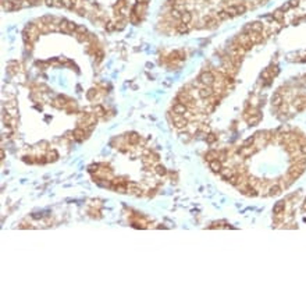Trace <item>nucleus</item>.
Wrapping results in <instances>:
<instances>
[{"label":"nucleus","mask_w":306,"mask_h":308,"mask_svg":"<svg viewBox=\"0 0 306 308\" xmlns=\"http://www.w3.org/2000/svg\"><path fill=\"white\" fill-rule=\"evenodd\" d=\"M199 81H201L203 85H206V86H210V85L214 84L216 77H214L213 73H210V71H203V73L201 74V77H199Z\"/></svg>","instance_id":"obj_1"},{"label":"nucleus","mask_w":306,"mask_h":308,"mask_svg":"<svg viewBox=\"0 0 306 308\" xmlns=\"http://www.w3.org/2000/svg\"><path fill=\"white\" fill-rule=\"evenodd\" d=\"M173 123H174V127L178 128V130L185 128L186 126H188V120H186L184 116H181V114H174V113H173Z\"/></svg>","instance_id":"obj_2"},{"label":"nucleus","mask_w":306,"mask_h":308,"mask_svg":"<svg viewBox=\"0 0 306 308\" xmlns=\"http://www.w3.org/2000/svg\"><path fill=\"white\" fill-rule=\"evenodd\" d=\"M173 113L174 114H181V116H185V113H188V106L181 103V102H175L173 105Z\"/></svg>","instance_id":"obj_3"},{"label":"nucleus","mask_w":306,"mask_h":308,"mask_svg":"<svg viewBox=\"0 0 306 308\" xmlns=\"http://www.w3.org/2000/svg\"><path fill=\"white\" fill-rule=\"evenodd\" d=\"M294 106L298 112H302L306 109V96H298L294 99Z\"/></svg>","instance_id":"obj_4"},{"label":"nucleus","mask_w":306,"mask_h":308,"mask_svg":"<svg viewBox=\"0 0 306 308\" xmlns=\"http://www.w3.org/2000/svg\"><path fill=\"white\" fill-rule=\"evenodd\" d=\"M303 170H305V167H303V166H299V165L291 167L290 169V177L292 179V180H295V179H298V177L303 173Z\"/></svg>","instance_id":"obj_5"},{"label":"nucleus","mask_w":306,"mask_h":308,"mask_svg":"<svg viewBox=\"0 0 306 308\" xmlns=\"http://www.w3.org/2000/svg\"><path fill=\"white\" fill-rule=\"evenodd\" d=\"M245 31L259 32V34H262V31H263V24H262V22H252V24H249V25L245 27Z\"/></svg>","instance_id":"obj_6"},{"label":"nucleus","mask_w":306,"mask_h":308,"mask_svg":"<svg viewBox=\"0 0 306 308\" xmlns=\"http://www.w3.org/2000/svg\"><path fill=\"white\" fill-rule=\"evenodd\" d=\"M73 137H74V139H77V141H84V138L86 137L85 128H82V127L75 128L74 131H73Z\"/></svg>","instance_id":"obj_7"},{"label":"nucleus","mask_w":306,"mask_h":308,"mask_svg":"<svg viewBox=\"0 0 306 308\" xmlns=\"http://www.w3.org/2000/svg\"><path fill=\"white\" fill-rule=\"evenodd\" d=\"M283 102H284V98H283V95H281L280 92L273 94V96H271V105H273V106L280 107L281 105H283Z\"/></svg>","instance_id":"obj_8"},{"label":"nucleus","mask_w":306,"mask_h":308,"mask_svg":"<svg viewBox=\"0 0 306 308\" xmlns=\"http://www.w3.org/2000/svg\"><path fill=\"white\" fill-rule=\"evenodd\" d=\"M213 92H214V91L211 89L210 86H206V85H203V88H201V89H199V96H201V98H203V99H207V98H210V96L213 95Z\"/></svg>","instance_id":"obj_9"},{"label":"nucleus","mask_w":306,"mask_h":308,"mask_svg":"<svg viewBox=\"0 0 306 308\" xmlns=\"http://www.w3.org/2000/svg\"><path fill=\"white\" fill-rule=\"evenodd\" d=\"M209 166H210V169L213 170L214 173H220V172L223 170V165L218 159H214V160H211V162H209Z\"/></svg>","instance_id":"obj_10"},{"label":"nucleus","mask_w":306,"mask_h":308,"mask_svg":"<svg viewBox=\"0 0 306 308\" xmlns=\"http://www.w3.org/2000/svg\"><path fill=\"white\" fill-rule=\"evenodd\" d=\"M1 7H3V10H6V11L16 10V4H14L13 0H1Z\"/></svg>","instance_id":"obj_11"},{"label":"nucleus","mask_w":306,"mask_h":308,"mask_svg":"<svg viewBox=\"0 0 306 308\" xmlns=\"http://www.w3.org/2000/svg\"><path fill=\"white\" fill-rule=\"evenodd\" d=\"M246 120L250 126H256L260 120H262V114L260 113H255V114H250V117H246Z\"/></svg>","instance_id":"obj_12"},{"label":"nucleus","mask_w":306,"mask_h":308,"mask_svg":"<svg viewBox=\"0 0 306 308\" xmlns=\"http://www.w3.org/2000/svg\"><path fill=\"white\" fill-rule=\"evenodd\" d=\"M284 209H285V202L278 201L274 207H273V213H274V215H280L281 212H284Z\"/></svg>","instance_id":"obj_13"},{"label":"nucleus","mask_w":306,"mask_h":308,"mask_svg":"<svg viewBox=\"0 0 306 308\" xmlns=\"http://www.w3.org/2000/svg\"><path fill=\"white\" fill-rule=\"evenodd\" d=\"M249 39L252 41V43H260L262 41H263V38H262V34H259V32H249Z\"/></svg>","instance_id":"obj_14"},{"label":"nucleus","mask_w":306,"mask_h":308,"mask_svg":"<svg viewBox=\"0 0 306 308\" xmlns=\"http://www.w3.org/2000/svg\"><path fill=\"white\" fill-rule=\"evenodd\" d=\"M139 141H141L139 134L131 133L130 135H128V144H131V145H137V144H139Z\"/></svg>","instance_id":"obj_15"},{"label":"nucleus","mask_w":306,"mask_h":308,"mask_svg":"<svg viewBox=\"0 0 306 308\" xmlns=\"http://www.w3.org/2000/svg\"><path fill=\"white\" fill-rule=\"evenodd\" d=\"M154 173H156L157 176H160V177H163V176L167 174V169H166L163 165H156V167H154Z\"/></svg>","instance_id":"obj_16"},{"label":"nucleus","mask_w":306,"mask_h":308,"mask_svg":"<svg viewBox=\"0 0 306 308\" xmlns=\"http://www.w3.org/2000/svg\"><path fill=\"white\" fill-rule=\"evenodd\" d=\"M280 192H281V187L278 186V184H274V186H271V187H270V190H269V195L275 197V195H280Z\"/></svg>","instance_id":"obj_17"},{"label":"nucleus","mask_w":306,"mask_h":308,"mask_svg":"<svg viewBox=\"0 0 306 308\" xmlns=\"http://www.w3.org/2000/svg\"><path fill=\"white\" fill-rule=\"evenodd\" d=\"M203 22H205L207 27L213 28V27H216L217 20H216V18H213V17H210V16H207V17H205V18H203Z\"/></svg>","instance_id":"obj_18"},{"label":"nucleus","mask_w":306,"mask_h":308,"mask_svg":"<svg viewBox=\"0 0 306 308\" xmlns=\"http://www.w3.org/2000/svg\"><path fill=\"white\" fill-rule=\"evenodd\" d=\"M284 11L281 10V9H278V10H275L274 13H273V20L274 21H283L284 20Z\"/></svg>","instance_id":"obj_19"},{"label":"nucleus","mask_w":306,"mask_h":308,"mask_svg":"<svg viewBox=\"0 0 306 308\" xmlns=\"http://www.w3.org/2000/svg\"><path fill=\"white\" fill-rule=\"evenodd\" d=\"M191 21H192V14H191L189 11H184L182 16H181V22H184V24H191Z\"/></svg>","instance_id":"obj_20"},{"label":"nucleus","mask_w":306,"mask_h":308,"mask_svg":"<svg viewBox=\"0 0 306 308\" xmlns=\"http://www.w3.org/2000/svg\"><path fill=\"white\" fill-rule=\"evenodd\" d=\"M188 31H189V27H188V24H184V22H181V24H178V25H177V32H178V34H181V35L186 34Z\"/></svg>","instance_id":"obj_21"},{"label":"nucleus","mask_w":306,"mask_h":308,"mask_svg":"<svg viewBox=\"0 0 306 308\" xmlns=\"http://www.w3.org/2000/svg\"><path fill=\"white\" fill-rule=\"evenodd\" d=\"M239 154L242 155V156H248V155H252L255 152V149L253 148H250V146H242V148L238 151Z\"/></svg>","instance_id":"obj_22"},{"label":"nucleus","mask_w":306,"mask_h":308,"mask_svg":"<svg viewBox=\"0 0 306 308\" xmlns=\"http://www.w3.org/2000/svg\"><path fill=\"white\" fill-rule=\"evenodd\" d=\"M58 31L64 32V34H70V31H68V21H67V20H61L60 25H58Z\"/></svg>","instance_id":"obj_23"},{"label":"nucleus","mask_w":306,"mask_h":308,"mask_svg":"<svg viewBox=\"0 0 306 308\" xmlns=\"http://www.w3.org/2000/svg\"><path fill=\"white\" fill-rule=\"evenodd\" d=\"M226 11L228 13V16H230V17H235V16H238L237 4H234V6H228L227 9H226Z\"/></svg>","instance_id":"obj_24"},{"label":"nucleus","mask_w":306,"mask_h":308,"mask_svg":"<svg viewBox=\"0 0 306 308\" xmlns=\"http://www.w3.org/2000/svg\"><path fill=\"white\" fill-rule=\"evenodd\" d=\"M206 160H209V162H211V160H214L218 158V154H217L216 151H209L207 154H206Z\"/></svg>","instance_id":"obj_25"},{"label":"nucleus","mask_w":306,"mask_h":308,"mask_svg":"<svg viewBox=\"0 0 306 308\" xmlns=\"http://www.w3.org/2000/svg\"><path fill=\"white\" fill-rule=\"evenodd\" d=\"M57 158H58V154L57 151H54V149H52L48 154V162H54V160H57Z\"/></svg>","instance_id":"obj_26"},{"label":"nucleus","mask_w":306,"mask_h":308,"mask_svg":"<svg viewBox=\"0 0 306 308\" xmlns=\"http://www.w3.org/2000/svg\"><path fill=\"white\" fill-rule=\"evenodd\" d=\"M216 17L218 18V20H221V21H224V20H228L230 18V16H228V13L226 10H221V11H217Z\"/></svg>","instance_id":"obj_27"},{"label":"nucleus","mask_w":306,"mask_h":308,"mask_svg":"<svg viewBox=\"0 0 306 308\" xmlns=\"http://www.w3.org/2000/svg\"><path fill=\"white\" fill-rule=\"evenodd\" d=\"M93 112H95V114H96V116L102 117V116H105L106 110H105V107H103V106H100V105H97V106H95V109H93Z\"/></svg>","instance_id":"obj_28"},{"label":"nucleus","mask_w":306,"mask_h":308,"mask_svg":"<svg viewBox=\"0 0 306 308\" xmlns=\"http://www.w3.org/2000/svg\"><path fill=\"white\" fill-rule=\"evenodd\" d=\"M61 7L73 9V7H74V0H61Z\"/></svg>","instance_id":"obj_29"},{"label":"nucleus","mask_w":306,"mask_h":308,"mask_svg":"<svg viewBox=\"0 0 306 308\" xmlns=\"http://www.w3.org/2000/svg\"><path fill=\"white\" fill-rule=\"evenodd\" d=\"M216 139H217V135H214L213 133H210V134H207V135H206V142H207V144H213Z\"/></svg>","instance_id":"obj_30"},{"label":"nucleus","mask_w":306,"mask_h":308,"mask_svg":"<svg viewBox=\"0 0 306 308\" xmlns=\"http://www.w3.org/2000/svg\"><path fill=\"white\" fill-rule=\"evenodd\" d=\"M238 180H239V177H238L237 174L230 176V177H228V183H230V184H232V186H237V184H238Z\"/></svg>","instance_id":"obj_31"},{"label":"nucleus","mask_w":306,"mask_h":308,"mask_svg":"<svg viewBox=\"0 0 306 308\" xmlns=\"http://www.w3.org/2000/svg\"><path fill=\"white\" fill-rule=\"evenodd\" d=\"M77 28H78V25H77L75 22H73V21H68V31H70V34H75V31H77Z\"/></svg>","instance_id":"obj_32"},{"label":"nucleus","mask_w":306,"mask_h":308,"mask_svg":"<svg viewBox=\"0 0 306 308\" xmlns=\"http://www.w3.org/2000/svg\"><path fill=\"white\" fill-rule=\"evenodd\" d=\"M181 16H182V13H181V11L179 10H171V17H173V18H175V20H181Z\"/></svg>","instance_id":"obj_33"},{"label":"nucleus","mask_w":306,"mask_h":308,"mask_svg":"<svg viewBox=\"0 0 306 308\" xmlns=\"http://www.w3.org/2000/svg\"><path fill=\"white\" fill-rule=\"evenodd\" d=\"M269 71H270V74H271V77H275V75H278V73H280V69L277 66H273V67L269 69Z\"/></svg>","instance_id":"obj_34"},{"label":"nucleus","mask_w":306,"mask_h":308,"mask_svg":"<svg viewBox=\"0 0 306 308\" xmlns=\"http://www.w3.org/2000/svg\"><path fill=\"white\" fill-rule=\"evenodd\" d=\"M237 10H238V16L239 14H243L246 11V6L245 4H237Z\"/></svg>","instance_id":"obj_35"},{"label":"nucleus","mask_w":306,"mask_h":308,"mask_svg":"<svg viewBox=\"0 0 306 308\" xmlns=\"http://www.w3.org/2000/svg\"><path fill=\"white\" fill-rule=\"evenodd\" d=\"M246 194H248V195H250V197H256L258 195V191H256V190H255L253 187H248V188H246Z\"/></svg>","instance_id":"obj_36"},{"label":"nucleus","mask_w":306,"mask_h":308,"mask_svg":"<svg viewBox=\"0 0 306 308\" xmlns=\"http://www.w3.org/2000/svg\"><path fill=\"white\" fill-rule=\"evenodd\" d=\"M99 167H100V165H97V163H95V165H90L89 166V172L90 173H93V172H95V173H97V172H99Z\"/></svg>","instance_id":"obj_37"},{"label":"nucleus","mask_w":306,"mask_h":308,"mask_svg":"<svg viewBox=\"0 0 306 308\" xmlns=\"http://www.w3.org/2000/svg\"><path fill=\"white\" fill-rule=\"evenodd\" d=\"M253 142H255V137H249V138H246L243 141V146H249V145H252Z\"/></svg>","instance_id":"obj_38"},{"label":"nucleus","mask_w":306,"mask_h":308,"mask_svg":"<svg viewBox=\"0 0 306 308\" xmlns=\"http://www.w3.org/2000/svg\"><path fill=\"white\" fill-rule=\"evenodd\" d=\"M270 77H271V74H270L269 69L264 70V71H262V80H269Z\"/></svg>","instance_id":"obj_39"},{"label":"nucleus","mask_w":306,"mask_h":308,"mask_svg":"<svg viewBox=\"0 0 306 308\" xmlns=\"http://www.w3.org/2000/svg\"><path fill=\"white\" fill-rule=\"evenodd\" d=\"M75 34H86V28H85L84 25H78V28H77Z\"/></svg>","instance_id":"obj_40"},{"label":"nucleus","mask_w":306,"mask_h":308,"mask_svg":"<svg viewBox=\"0 0 306 308\" xmlns=\"http://www.w3.org/2000/svg\"><path fill=\"white\" fill-rule=\"evenodd\" d=\"M86 96H88V99H93V96H96V89H89Z\"/></svg>","instance_id":"obj_41"},{"label":"nucleus","mask_w":306,"mask_h":308,"mask_svg":"<svg viewBox=\"0 0 306 308\" xmlns=\"http://www.w3.org/2000/svg\"><path fill=\"white\" fill-rule=\"evenodd\" d=\"M288 3H290L291 7H298L299 6V0H290Z\"/></svg>","instance_id":"obj_42"},{"label":"nucleus","mask_w":306,"mask_h":308,"mask_svg":"<svg viewBox=\"0 0 306 308\" xmlns=\"http://www.w3.org/2000/svg\"><path fill=\"white\" fill-rule=\"evenodd\" d=\"M290 9H291V6H290V3H285V4H283V6H281V10L284 11V13H287V11L290 10Z\"/></svg>","instance_id":"obj_43"},{"label":"nucleus","mask_w":306,"mask_h":308,"mask_svg":"<svg viewBox=\"0 0 306 308\" xmlns=\"http://www.w3.org/2000/svg\"><path fill=\"white\" fill-rule=\"evenodd\" d=\"M96 59H97V61H100L102 59H103V52H102V50H97V53H96Z\"/></svg>","instance_id":"obj_44"},{"label":"nucleus","mask_w":306,"mask_h":308,"mask_svg":"<svg viewBox=\"0 0 306 308\" xmlns=\"http://www.w3.org/2000/svg\"><path fill=\"white\" fill-rule=\"evenodd\" d=\"M114 28H116L114 22H107V29H109V31H113Z\"/></svg>","instance_id":"obj_45"},{"label":"nucleus","mask_w":306,"mask_h":308,"mask_svg":"<svg viewBox=\"0 0 306 308\" xmlns=\"http://www.w3.org/2000/svg\"><path fill=\"white\" fill-rule=\"evenodd\" d=\"M32 156H24V162L26 163H33V159H31Z\"/></svg>","instance_id":"obj_46"},{"label":"nucleus","mask_w":306,"mask_h":308,"mask_svg":"<svg viewBox=\"0 0 306 308\" xmlns=\"http://www.w3.org/2000/svg\"><path fill=\"white\" fill-rule=\"evenodd\" d=\"M301 152L303 155H306V144H303V145H301Z\"/></svg>","instance_id":"obj_47"},{"label":"nucleus","mask_w":306,"mask_h":308,"mask_svg":"<svg viewBox=\"0 0 306 308\" xmlns=\"http://www.w3.org/2000/svg\"><path fill=\"white\" fill-rule=\"evenodd\" d=\"M32 218H33V219H41V218H42V215H41V213H39V215L35 213V215H32Z\"/></svg>","instance_id":"obj_48"},{"label":"nucleus","mask_w":306,"mask_h":308,"mask_svg":"<svg viewBox=\"0 0 306 308\" xmlns=\"http://www.w3.org/2000/svg\"><path fill=\"white\" fill-rule=\"evenodd\" d=\"M302 209H303V211H306V199H305V204H303V207H302Z\"/></svg>","instance_id":"obj_49"}]
</instances>
